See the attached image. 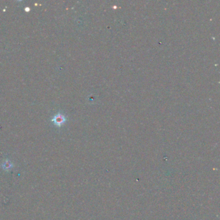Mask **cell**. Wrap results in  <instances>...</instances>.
I'll return each instance as SVG.
<instances>
[{
	"mask_svg": "<svg viewBox=\"0 0 220 220\" xmlns=\"http://www.w3.org/2000/svg\"><path fill=\"white\" fill-rule=\"evenodd\" d=\"M51 121L54 123V125L56 127H60L61 125H63L64 123H65V121H66V119L65 116H64L63 114L58 113L52 117V119Z\"/></svg>",
	"mask_w": 220,
	"mask_h": 220,
	"instance_id": "obj_1",
	"label": "cell"
}]
</instances>
